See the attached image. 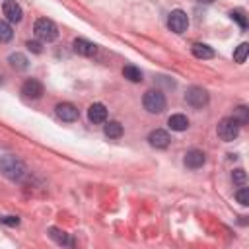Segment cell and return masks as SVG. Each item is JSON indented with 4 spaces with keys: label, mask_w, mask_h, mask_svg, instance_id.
<instances>
[{
    "label": "cell",
    "mask_w": 249,
    "mask_h": 249,
    "mask_svg": "<svg viewBox=\"0 0 249 249\" xmlns=\"http://www.w3.org/2000/svg\"><path fill=\"white\" fill-rule=\"evenodd\" d=\"M0 171L4 177L12 179V181H19L23 175H25V165L19 158L12 156V154H6L0 158Z\"/></svg>",
    "instance_id": "obj_1"
},
{
    "label": "cell",
    "mask_w": 249,
    "mask_h": 249,
    "mask_svg": "<svg viewBox=\"0 0 249 249\" xmlns=\"http://www.w3.org/2000/svg\"><path fill=\"white\" fill-rule=\"evenodd\" d=\"M33 31H35V35H37L41 41H45V43H51V41H54V39L58 37L56 23H54L53 19H49V18H41V19H37Z\"/></svg>",
    "instance_id": "obj_2"
},
{
    "label": "cell",
    "mask_w": 249,
    "mask_h": 249,
    "mask_svg": "<svg viewBox=\"0 0 249 249\" xmlns=\"http://www.w3.org/2000/svg\"><path fill=\"white\" fill-rule=\"evenodd\" d=\"M144 109L148 113H161L165 109V95L160 91V89H148L144 93Z\"/></svg>",
    "instance_id": "obj_3"
},
{
    "label": "cell",
    "mask_w": 249,
    "mask_h": 249,
    "mask_svg": "<svg viewBox=\"0 0 249 249\" xmlns=\"http://www.w3.org/2000/svg\"><path fill=\"white\" fill-rule=\"evenodd\" d=\"M239 134V123L233 119V117H226L218 123V136L224 140V142H231L235 140Z\"/></svg>",
    "instance_id": "obj_4"
},
{
    "label": "cell",
    "mask_w": 249,
    "mask_h": 249,
    "mask_svg": "<svg viewBox=\"0 0 249 249\" xmlns=\"http://www.w3.org/2000/svg\"><path fill=\"white\" fill-rule=\"evenodd\" d=\"M185 101L193 107V109H202L208 103V91L200 86H191L185 93Z\"/></svg>",
    "instance_id": "obj_5"
},
{
    "label": "cell",
    "mask_w": 249,
    "mask_h": 249,
    "mask_svg": "<svg viewBox=\"0 0 249 249\" xmlns=\"http://www.w3.org/2000/svg\"><path fill=\"white\" fill-rule=\"evenodd\" d=\"M167 27L173 31V33H185L187 27H189V18L183 10H173L167 18Z\"/></svg>",
    "instance_id": "obj_6"
},
{
    "label": "cell",
    "mask_w": 249,
    "mask_h": 249,
    "mask_svg": "<svg viewBox=\"0 0 249 249\" xmlns=\"http://www.w3.org/2000/svg\"><path fill=\"white\" fill-rule=\"evenodd\" d=\"M2 12H4L6 19H8V21H12V23L21 21V18H23L21 6H19L16 0H6V2L2 4Z\"/></svg>",
    "instance_id": "obj_7"
},
{
    "label": "cell",
    "mask_w": 249,
    "mask_h": 249,
    "mask_svg": "<svg viewBox=\"0 0 249 249\" xmlns=\"http://www.w3.org/2000/svg\"><path fill=\"white\" fill-rule=\"evenodd\" d=\"M21 93H23L25 97H29V99H39V97L43 95V84H41L39 80L29 78V80L23 82V86H21Z\"/></svg>",
    "instance_id": "obj_8"
},
{
    "label": "cell",
    "mask_w": 249,
    "mask_h": 249,
    "mask_svg": "<svg viewBox=\"0 0 249 249\" xmlns=\"http://www.w3.org/2000/svg\"><path fill=\"white\" fill-rule=\"evenodd\" d=\"M54 111H56L58 119H62V121H66V123H72V121H76V119L80 117L76 105H72V103H58V105L54 107Z\"/></svg>",
    "instance_id": "obj_9"
},
{
    "label": "cell",
    "mask_w": 249,
    "mask_h": 249,
    "mask_svg": "<svg viewBox=\"0 0 249 249\" xmlns=\"http://www.w3.org/2000/svg\"><path fill=\"white\" fill-rule=\"evenodd\" d=\"M148 142H150V146H154V148H167L169 142H171V136H169L165 130L156 128V130H152V132L148 134Z\"/></svg>",
    "instance_id": "obj_10"
},
{
    "label": "cell",
    "mask_w": 249,
    "mask_h": 249,
    "mask_svg": "<svg viewBox=\"0 0 249 249\" xmlns=\"http://www.w3.org/2000/svg\"><path fill=\"white\" fill-rule=\"evenodd\" d=\"M88 119H89V123H93V124L105 123V121H107V109H105V105H103V103H93V105H89V109H88Z\"/></svg>",
    "instance_id": "obj_11"
},
{
    "label": "cell",
    "mask_w": 249,
    "mask_h": 249,
    "mask_svg": "<svg viewBox=\"0 0 249 249\" xmlns=\"http://www.w3.org/2000/svg\"><path fill=\"white\" fill-rule=\"evenodd\" d=\"M72 47H74V51H76L78 54H82V56H93V54L97 53V45L91 43V41H88V39H74Z\"/></svg>",
    "instance_id": "obj_12"
},
{
    "label": "cell",
    "mask_w": 249,
    "mask_h": 249,
    "mask_svg": "<svg viewBox=\"0 0 249 249\" xmlns=\"http://www.w3.org/2000/svg\"><path fill=\"white\" fill-rule=\"evenodd\" d=\"M204 161H206V158H204V154L200 150H189L185 154V165L189 169H198V167L204 165Z\"/></svg>",
    "instance_id": "obj_13"
},
{
    "label": "cell",
    "mask_w": 249,
    "mask_h": 249,
    "mask_svg": "<svg viewBox=\"0 0 249 249\" xmlns=\"http://www.w3.org/2000/svg\"><path fill=\"white\" fill-rule=\"evenodd\" d=\"M8 62H10V66L16 68V70H25V68L29 66V60H27V56H25L23 53H12V54L8 56Z\"/></svg>",
    "instance_id": "obj_14"
},
{
    "label": "cell",
    "mask_w": 249,
    "mask_h": 249,
    "mask_svg": "<svg viewBox=\"0 0 249 249\" xmlns=\"http://www.w3.org/2000/svg\"><path fill=\"white\" fill-rule=\"evenodd\" d=\"M167 124H169L171 130L181 132V130H187V126H189V119H187L185 115H171V117L167 119Z\"/></svg>",
    "instance_id": "obj_15"
},
{
    "label": "cell",
    "mask_w": 249,
    "mask_h": 249,
    "mask_svg": "<svg viewBox=\"0 0 249 249\" xmlns=\"http://www.w3.org/2000/svg\"><path fill=\"white\" fill-rule=\"evenodd\" d=\"M191 51H193V54H195L196 58H212V56H214V51H212L208 45H204V43H195V45L191 47Z\"/></svg>",
    "instance_id": "obj_16"
},
{
    "label": "cell",
    "mask_w": 249,
    "mask_h": 249,
    "mask_svg": "<svg viewBox=\"0 0 249 249\" xmlns=\"http://www.w3.org/2000/svg\"><path fill=\"white\" fill-rule=\"evenodd\" d=\"M103 132H105L107 138H121V136H123V126H121V123H117V121H109V123L105 124Z\"/></svg>",
    "instance_id": "obj_17"
},
{
    "label": "cell",
    "mask_w": 249,
    "mask_h": 249,
    "mask_svg": "<svg viewBox=\"0 0 249 249\" xmlns=\"http://www.w3.org/2000/svg\"><path fill=\"white\" fill-rule=\"evenodd\" d=\"M49 235H51V239H54L58 245H72V239L68 237V233L62 231V230H58V228H51V230H49Z\"/></svg>",
    "instance_id": "obj_18"
},
{
    "label": "cell",
    "mask_w": 249,
    "mask_h": 249,
    "mask_svg": "<svg viewBox=\"0 0 249 249\" xmlns=\"http://www.w3.org/2000/svg\"><path fill=\"white\" fill-rule=\"evenodd\" d=\"M123 76H124L128 82H142V72H140V68H136V66H132V64H126V66L123 68Z\"/></svg>",
    "instance_id": "obj_19"
},
{
    "label": "cell",
    "mask_w": 249,
    "mask_h": 249,
    "mask_svg": "<svg viewBox=\"0 0 249 249\" xmlns=\"http://www.w3.org/2000/svg\"><path fill=\"white\" fill-rule=\"evenodd\" d=\"M12 37H14V29H12V25H10L8 21L0 19V43L10 41Z\"/></svg>",
    "instance_id": "obj_20"
},
{
    "label": "cell",
    "mask_w": 249,
    "mask_h": 249,
    "mask_svg": "<svg viewBox=\"0 0 249 249\" xmlns=\"http://www.w3.org/2000/svg\"><path fill=\"white\" fill-rule=\"evenodd\" d=\"M233 119L239 123V126H241V124H247V121H249V109H247L245 105H239V107L233 111Z\"/></svg>",
    "instance_id": "obj_21"
},
{
    "label": "cell",
    "mask_w": 249,
    "mask_h": 249,
    "mask_svg": "<svg viewBox=\"0 0 249 249\" xmlns=\"http://www.w3.org/2000/svg\"><path fill=\"white\" fill-rule=\"evenodd\" d=\"M247 53H249V45L247 43H241L237 49H235V53H233V60L235 62H245V58H247Z\"/></svg>",
    "instance_id": "obj_22"
},
{
    "label": "cell",
    "mask_w": 249,
    "mask_h": 249,
    "mask_svg": "<svg viewBox=\"0 0 249 249\" xmlns=\"http://www.w3.org/2000/svg\"><path fill=\"white\" fill-rule=\"evenodd\" d=\"M235 200H237L241 206H247V204H249V189L241 185V189L235 193Z\"/></svg>",
    "instance_id": "obj_23"
},
{
    "label": "cell",
    "mask_w": 249,
    "mask_h": 249,
    "mask_svg": "<svg viewBox=\"0 0 249 249\" xmlns=\"http://www.w3.org/2000/svg\"><path fill=\"white\" fill-rule=\"evenodd\" d=\"M230 16H231V19H235V21L239 23V27H241V29H247V19H245V16H243V12H241V10H231V12H230Z\"/></svg>",
    "instance_id": "obj_24"
},
{
    "label": "cell",
    "mask_w": 249,
    "mask_h": 249,
    "mask_svg": "<svg viewBox=\"0 0 249 249\" xmlns=\"http://www.w3.org/2000/svg\"><path fill=\"white\" fill-rule=\"evenodd\" d=\"M231 179H233V183H237V185H245L247 175H245V171H243V169H235V171L231 173Z\"/></svg>",
    "instance_id": "obj_25"
},
{
    "label": "cell",
    "mask_w": 249,
    "mask_h": 249,
    "mask_svg": "<svg viewBox=\"0 0 249 249\" xmlns=\"http://www.w3.org/2000/svg\"><path fill=\"white\" fill-rule=\"evenodd\" d=\"M0 224H6V226H18V224H19V218H18V216H2V218H0Z\"/></svg>",
    "instance_id": "obj_26"
},
{
    "label": "cell",
    "mask_w": 249,
    "mask_h": 249,
    "mask_svg": "<svg viewBox=\"0 0 249 249\" xmlns=\"http://www.w3.org/2000/svg\"><path fill=\"white\" fill-rule=\"evenodd\" d=\"M27 49L31 51V53H35V54H39L43 49H41V43L39 41H27Z\"/></svg>",
    "instance_id": "obj_27"
},
{
    "label": "cell",
    "mask_w": 249,
    "mask_h": 249,
    "mask_svg": "<svg viewBox=\"0 0 249 249\" xmlns=\"http://www.w3.org/2000/svg\"><path fill=\"white\" fill-rule=\"evenodd\" d=\"M198 2H204V4H210V2H214V0H198Z\"/></svg>",
    "instance_id": "obj_28"
}]
</instances>
